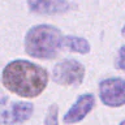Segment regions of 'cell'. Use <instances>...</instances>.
<instances>
[{
	"mask_svg": "<svg viewBox=\"0 0 125 125\" xmlns=\"http://www.w3.org/2000/svg\"><path fill=\"white\" fill-rule=\"evenodd\" d=\"M1 82L8 91L21 98L31 99L39 96L46 90L48 85V73L35 62L17 59L4 66Z\"/></svg>",
	"mask_w": 125,
	"mask_h": 125,
	"instance_id": "cell-1",
	"label": "cell"
},
{
	"mask_svg": "<svg viewBox=\"0 0 125 125\" xmlns=\"http://www.w3.org/2000/svg\"><path fill=\"white\" fill-rule=\"evenodd\" d=\"M62 34L56 26L42 23L27 30L25 35V52L39 60H51L62 47Z\"/></svg>",
	"mask_w": 125,
	"mask_h": 125,
	"instance_id": "cell-2",
	"label": "cell"
},
{
	"mask_svg": "<svg viewBox=\"0 0 125 125\" xmlns=\"http://www.w3.org/2000/svg\"><path fill=\"white\" fill-rule=\"evenodd\" d=\"M85 78V66L78 60L64 59L52 69V80L61 86H80Z\"/></svg>",
	"mask_w": 125,
	"mask_h": 125,
	"instance_id": "cell-3",
	"label": "cell"
},
{
	"mask_svg": "<svg viewBox=\"0 0 125 125\" xmlns=\"http://www.w3.org/2000/svg\"><path fill=\"white\" fill-rule=\"evenodd\" d=\"M99 98L104 105L111 108L125 105V80L120 77H108L100 81Z\"/></svg>",
	"mask_w": 125,
	"mask_h": 125,
	"instance_id": "cell-4",
	"label": "cell"
},
{
	"mask_svg": "<svg viewBox=\"0 0 125 125\" xmlns=\"http://www.w3.org/2000/svg\"><path fill=\"white\" fill-rule=\"evenodd\" d=\"M94 105H95V98L93 94L86 93L82 94L77 98V100L73 103L68 111L65 112L62 121L65 124H77L82 121L90 112L93 111Z\"/></svg>",
	"mask_w": 125,
	"mask_h": 125,
	"instance_id": "cell-5",
	"label": "cell"
},
{
	"mask_svg": "<svg viewBox=\"0 0 125 125\" xmlns=\"http://www.w3.org/2000/svg\"><path fill=\"white\" fill-rule=\"evenodd\" d=\"M27 8L39 16H57L69 12L72 4L68 0H27Z\"/></svg>",
	"mask_w": 125,
	"mask_h": 125,
	"instance_id": "cell-6",
	"label": "cell"
},
{
	"mask_svg": "<svg viewBox=\"0 0 125 125\" xmlns=\"http://www.w3.org/2000/svg\"><path fill=\"white\" fill-rule=\"evenodd\" d=\"M34 105L29 102H16L10 108L0 115V123L4 125L22 124L33 116Z\"/></svg>",
	"mask_w": 125,
	"mask_h": 125,
	"instance_id": "cell-7",
	"label": "cell"
},
{
	"mask_svg": "<svg viewBox=\"0 0 125 125\" xmlns=\"http://www.w3.org/2000/svg\"><path fill=\"white\" fill-rule=\"evenodd\" d=\"M62 47H66L68 50L81 55L89 53L91 50V46L87 39L78 37V35H65L62 38Z\"/></svg>",
	"mask_w": 125,
	"mask_h": 125,
	"instance_id": "cell-8",
	"label": "cell"
},
{
	"mask_svg": "<svg viewBox=\"0 0 125 125\" xmlns=\"http://www.w3.org/2000/svg\"><path fill=\"white\" fill-rule=\"evenodd\" d=\"M44 125H59V107L56 103H52L47 109Z\"/></svg>",
	"mask_w": 125,
	"mask_h": 125,
	"instance_id": "cell-9",
	"label": "cell"
},
{
	"mask_svg": "<svg viewBox=\"0 0 125 125\" xmlns=\"http://www.w3.org/2000/svg\"><path fill=\"white\" fill-rule=\"evenodd\" d=\"M115 64H116V66H117V69H120L121 72L125 73V46L120 47L119 51H117Z\"/></svg>",
	"mask_w": 125,
	"mask_h": 125,
	"instance_id": "cell-10",
	"label": "cell"
},
{
	"mask_svg": "<svg viewBox=\"0 0 125 125\" xmlns=\"http://www.w3.org/2000/svg\"><path fill=\"white\" fill-rule=\"evenodd\" d=\"M121 34H123V37H125V25L123 26V29H121Z\"/></svg>",
	"mask_w": 125,
	"mask_h": 125,
	"instance_id": "cell-11",
	"label": "cell"
},
{
	"mask_svg": "<svg viewBox=\"0 0 125 125\" xmlns=\"http://www.w3.org/2000/svg\"><path fill=\"white\" fill-rule=\"evenodd\" d=\"M119 125H125V119H124V120H123V121H121V123H120V124H119Z\"/></svg>",
	"mask_w": 125,
	"mask_h": 125,
	"instance_id": "cell-12",
	"label": "cell"
}]
</instances>
